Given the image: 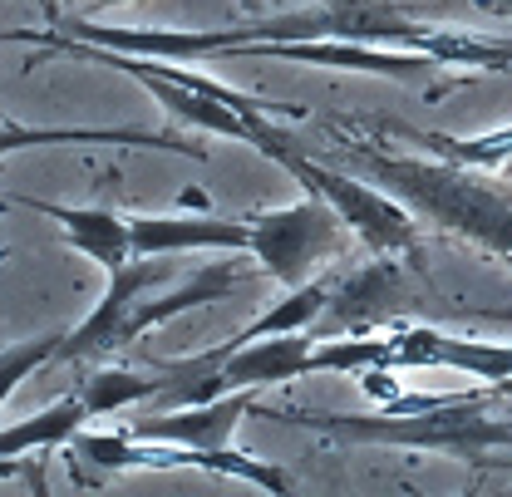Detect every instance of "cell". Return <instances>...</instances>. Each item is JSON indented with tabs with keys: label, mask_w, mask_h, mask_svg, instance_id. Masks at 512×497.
Masks as SVG:
<instances>
[{
	"label": "cell",
	"mask_w": 512,
	"mask_h": 497,
	"mask_svg": "<svg viewBox=\"0 0 512 497\" xmlns=\"http://www.w3.org/2000/svg\"><path fill=\"white\" fill-rule=\"evenodd\" d=\"M394 370H458L483 384H512V340H463L429 325H389Z\"/></svg>",
	"instance_id": "obj_9"
},
{
	"label": "cell",
	"mask_w": 512,
	"mask_h": 497,
	"mask_svg": "<svg viewBox=\"0 0 512 497\" xmlns=\"http://www.w3.org/2000/svg\"><path fill=\"white\" fill-rule=\"evenodd\" d=\"M5 207H10V202H0V212H5Z\"/></svg>",
	"instance_id": "obj_24"
},
{
	"label": "cell",
	"mask_w": 512,
	"mask_h": 497,
	"mask_svg": "<svg viewBox=\"0 0 512 497\" xmlns=\"http://www.w3.org/2000/svg\"><path fill=\"white\" fill-rule=\"evenodd\" d=\"M394 138H409V143H424L434 158L448 163H463V168H483V173H498L503 163H512V124L493 128V133H478V138H448L439 128H409V124H375Z\"/></svg>",
	"instance_id": "obj_16"
},
{
	"label": "cell",
	"mask_w": 512,
	"mask_h": 497,
	"mask_svg": "<svg viewBox=\"0 0 512 497\" xmlns=\"http://www.w3.org/2000/svg\"><path fill=\"white\" fill-rule=\"evenodd\" d=\"M114 5H128V0H94V10H114Z\"/></svg>",
	"instance_id": "obj_23"
},
{
	"label": "cell",
	"mask_w": 512,
	"mask_h": 497,
	"mask_svg": "<svg viewBox=\"0 0 512 497\" xmlns=\"http://www.w3.org/2000/svg\"><path fill=\"white\" fill-rule=\"evenodd\" d=\"M20 207L45 212L50 222H60L64 242L99 261L104 271H119L124 261H133V237H128V217L109 212V207H60V202H40V197H20Z\"/></svg>",
	"instance_id": "obj_14"
},
{
	"label": "cell",
	"mask_w": 512,
	"mask_h": 497,
	"mask_svg": "<svg viewBox=\"0 0 512 497\" xmlns=\"http://www.w3.org/2000/svg\"><path fill=\"white\" fill-rule=\"evenodd\" d=\"M256 409V389H232L202 404H178L163 409L153 419H138L128 434L138 438H163V443H188V448H232L237 424Z\"/></svg>",
	"instance_id": "obj_12"
},
{
	"label": "cell",
	"mask_w": 512,
	"mask_h": 497,
	"mask_svg": "<svg viewBox=\"0 0 512 497\" xmlns=\"http://www.w3.org/2000/svg\"><path fill=\"white\" fill-rule=\"evenodd\" d=\"M0 124H5V114H0Z\"/></svg>",
	"instance_id": "obj_25"
},
{
	"label": "cell",
	"mask_w": 512,
	"mask_h": 497,
	"mask_svg": "<svg viewBox=\"0 0 512 497\" xmlns=\"http://www.w3.org/2000/svg\"><path fill=\"white\" fill-rule=\"evenodd\" d=\"M55 355H60V335H30V340H20V345H5V350H0V404L40 370V365H50Z\"/></svg>",
	"instance_id": "obj_20"
},
{
	"label": "cell",
	"mask_w": 512,
	"mask_h": 497,
	"mask_svg": "<svg viewBox=\"0 0 512 497\" xmlns=\"http://www.w3.org/2000/svg\"><path fill=\"white\" fill-rule=\"evenodd\" d=\"M478 10H493V15H512V0H473Z\"/></svg>",
	"instance_id": "obj_21"
},
{
	"label": "cell",
	"mask_w": 512,
	"mask_h": 497,
	"mask_svg": "<svg viewBox=\"0 0 512 497\" xmlns=\"http://www.w3.org/2000/svg\"><path fill=\"white\" fill-rule=\"evenodd\" d=\"M247 227H252L247 251L261 261V271L281 286H301V281L320 276V266L330 256H340V227L345 222L335 217V207L325 197L306 192L291 207L247 212Z\"/></svg>",
	"instance_id": "obj_7"
},
{
	"label": "cell",
	"mask_w": 512,
	"mask_h": 497,
	"mask_svg": "<svg viewBox=\"0 0 512 497\" xmlns=\"http://www.w3.org/2000/svg\"><path fill=\"white\" fill-rule=\"evenodd\" d=\"M133 256H173V251H247V217L222 212H173V217H128Z\"/></svg>",
	"instance_id": "obj_11"
},
{
	"label": "cell",
	"mask_w": 512,
	"mask_h": 497,
	"mask_svg": "<svg viewBox=\"0 0 512 497\" xmlns=\"http://www.w3.org/2000/svg\"><path fill=\"white\" fill-rule=\"evenodd\" d=\"M69 448L94 463L99 473H128V468H197V473H217V478H237L252 483L261 493L286 497L291 493V473L276 463L247 458L237 448H188V443H163V438H138V434H79L69 438Z\"/></svg>",
	"instance_id": "obj_6"
},
{
	"label": "cell",
	"mask_w": 512,
	"mask_h": 497,
	"mask_svg": "<svg viewBox=\"0 0 512 497\" xmlns=\"http://www.w3.org/2000/svg\"><path fill=\"white\" fill-rule=\"evenodd\" d=\"M271 5H291V0H242V10H271Z\"/></svg>",
	"instance_id": "obj_22"
},
{
	"label": "cell",
	"mask_w": 512,
	"mask_h": 497,
	"mask_svg": "<svg viewBox=\"0 0 512 497\" xmlns=\"http://www.w3.org/2000/svg\"><path fill=\"white\" fill-rule=\"evenodd\" d=\"M64 30L84 45H109L128 55H153V60H222L242 45H296V40H360V45H394V50H419L439 64H468V69H512V40H483L463 30H439L409 15L399 0H316L301 10L261 15L247 25H217V30H114V25H89V20H64Z\"/></svg>",
	"instance_id": "obj_1"
},
{
	"label": "cell",
	"mask_w": 512,
	"mask_h": 497,
	"mask_svg": "<svg viewBox=\"0 0 512 497\" xmlns=\"http://www.w3.org/2000/svg\"><path fill=\"white\" fill-rule=\"evenodd\" d=\"M330 148L365 168L384 192H394L409 212L434 217L444 232L473 242V247L493 251L512 261V187L498 183L483 168H463L448 158H399L380 143V133L365 119H330Z\"/></svg>",
	"instance_id": "obj_2"
},
{
	"label": "cell",
	"mask_w": 512,
	"mask_h": 497,
	"mask_svg": "<svg viewBox=\"0 0 512 497\" xmlns=\"http://www.w3.org/2000/svg\"><path fill=\"white\" fill-rule=\"evenodd\" d=\"M512 384H483L473 394H458L453 404L434 409H409V414H330V409H261L271 419H286L296 429H311L335 443H389V448H429V453H453L463 463H483L488 453L512 448V424L503 419H483V404H493L498 394H508Z\"/></svg>",
	"instance_id": "obj_4"
},
{
	"label": "cell",
	"mask_w": 512,
	"mask_h": 497,
	"mask_svg": "<svg viewBox=\"0 0 512 497\" xmlns=\"http://www.w3.org/2000/svg\"><path fill=\"white\" fill-rule=\"evenodd\" d=\"M271 163H276L281 173H291L306 192L325 197V202L335 207V217H340L365 247L375 251V256H399V251H409L414 242H419V232H414V212H409L394 192H384L380 183H360V178H350V173L320 163V158H311V153H301L296 143L276 148Z\"/></svg>",
	"instance_id": "obj_5"
},
{
	"label": "cell",
	"mask_w": 512,
	"mask_h": 497,
	"mask_svg": "<svg viewBox=\"0 0 512 497\" xmlns=\"http://www.w3.org/2000/svg\"><path fill=\"white\" fill-rule=\"evenodd\" d=\"M286 60V64H316V69H355V74H375L394 84H419L429 94H444V84H434V74L444 64L419 50H380V45H360V40H296V45H242L222 60Z\"/></svg>",
	"instance_id": "obj_8"
},
{
	"label": "cell",
	"mask_w": 512,
	"mask_h": 497,
	"mask_svg": "<svg viewBox=\"0 0 512 497\" xmlns=\"http://www.w3.org/2000/svg\"><path fill=\"white\" fill-rule=\"evenodd\" d=\"M168 389V374L153 370H94L84 374V384L74 389L79 399H84V409L89 414H119V409H128V404H138V399H158Z\"/></svg>",
	"instance_id": "obj_19"
},
{
	"label": "cell",
	"mask_w": 512,
	"mask_h": 497,
	"mask_svg": "<svg viewBox=\"0 0 512 497\" xmlns=\"http://www.w3.org/2000/svg\"><path fill=\"white\" fill-rule=\"evenodd\" d=\"M89 148V143H119V148H153V153H178L192 163H207V148L188 143L183 133H158V128H35V124H0V158L25 153V148Z\"/></svg>",
	"instance_id": "obj_13"
},
{
	"label": "cell",
	"mask_w": 512,
	"mask_h": 497,
	"mask_svg": "<svg viewBox=\"0 0 512 497\" xmlns=\"http://www.w3.org/2000/svg\"><path fill=\"white\" fill-rule=\"evenodd\" d=\"M237 266L232 261H212V266H202V271H192L183 286H173V291H163V296H138L133 301V311L124 320V345L128 340H143L153 325H163V320H173V315H188L197 306H207V301H222V296H232L237 291Z\"/></svg>",
	"instance_id": "obj_15"
},
{
	"label": "cell",
	"mask_w": 512,
	"mask_h": 497,
	"mask_svg": "<svg viewBox=\"0 0 512 497\" xmlns=\"http://www.w3.org/2000/svg\"><path fill=\"white\" fill-rule=\"evenodd\" d=\"M84 419H89L84 399L64 394L60 404H50V409H40V414H30V419H20L10 429H0V458H20L30 448H60V443H69L84 429Z\"/></svg>",
	"instance_id": "obj_18"
},
{
	"label": "cell",
	"mask_w": 512,
	"mask_h": 497,
	"mask_svg": "<svg viewBox=\"0 0 512 497\" xmlns=\"http://www.w3.org/2000/svg\"><path fill=\"white\" fill-rule=\"evenodd\" d=\"M5 45H45L55 55L69 60H89L104 64V69H119L128 79H138L173 119L202 128V133H217V138H237V143H252L261 158H271L276 148L291 143V133L276 124V114H286V104H266L252 99L202 69H192L183 60H153V55H128V50H109V45H84L74 35L60 30H5L0 35Z\"/></svg>",
	"instance_id": "obj_3"
},
{
	"label": "cell",
	"mask_w": 512,
	"mask_h": 497,
	"mask_svg": "<svg viewBox=\"0 0 512 497\" xmlns=\"http://www.w3.org/2000/svg\"><path fill=\"white\" fill-rule=\"evenodd\" d=\"M330 296H335V276H311V281H301V286H286V296H281L266 315H256L247 330H237L232 340L242 345V340H266V335L316 330V320L325 315Z\"/></svg>",
	"instance_id": "obj_17"
},
{
	"label": "cell",
	"mask_w": 512,
	"mask_h": 497,
	"mask_svg": "<svg viewBox=\"0 0 512 497\" xmlns=\"http://www.w3.org/2000/svg\"><path fill=\"white\" fill-rule=\"evenodd\" d=\"M158 281H168V266L153 261V256H133V261H124L119 271H109L104 301L84 315L69 335H60V355H55V360H94V355L119 350V345H124V320H128V311H133V301H138L148 286H158Z\"/></svg>",
	"instance_id": "obj_10"
}]
</instances>
